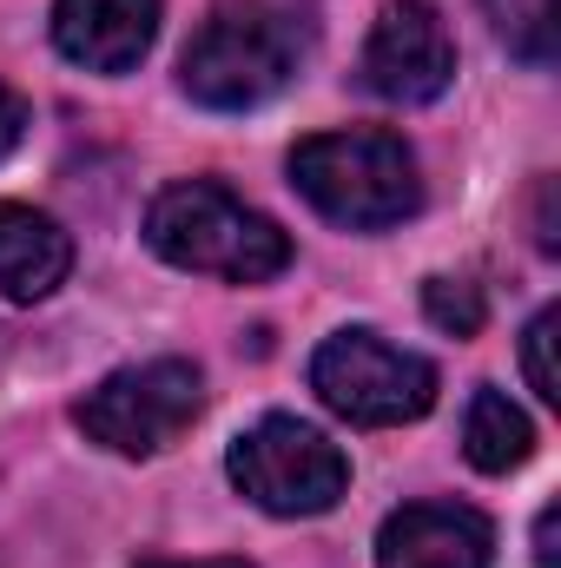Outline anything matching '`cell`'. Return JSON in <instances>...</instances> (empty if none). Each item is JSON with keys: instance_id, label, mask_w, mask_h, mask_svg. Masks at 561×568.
<instances>
[{"instance_id": "cell-15", "label": "cell", "mask_w": 561, "mask_h": 568, "mask_svg": "<svg viewBox=\"0 0 561 568\" xmlns=\"http://www.w3.org/2000/svg\"><path fill=\"white\" fill-rule=\"evenodd\" d=\"M27 120H33V113H27V100H20L13 87H0V159L27 140Z\"/></svg>"}, {"instance_id": "cell-8", "label": "cell", "mask_w": 561, "mask_h": 568, "mask_svg": "<svg viewBox=\"0 0 561 568\" xmlns=\"http://www.w3.org/2000/svg\"><path fill=\"white\" fill-rule=\"evenodd\" d=\"M496 523L469 503H404L377 529V568H489Z\"/></svg>"}, {"instance_id": "cell-13", "label": "cell", "mask_w": 561, "mask_h": 568, "mask_svg": "<svg viewBox=\"0 0 561 568\" xmlns=\"http://www.w3.org/2000/svg\"><path fill=\"white\" fill-rule=\"evenodd\" d=\"M422 311H429V324L449 331V337H476V331H482V291L469 278H429L422 284Z\"/></svg>"}, {"instance_id": "cell-9", "label": "cell", "mask_w": 561, "mask_h": 568, "mask_svg": "<svg viewBox=\"0 0 561 568\" xmlns=\"http://www.w3.org/2000/svg\"><path fill=\"white\" fill-rule=\"evenodd\" d=\"M159 40V0H53V47L86 73H133Z\"/></svg>"}, {"instance_id": "cell-5", "label": "cell", "mask_w": 561, "mask_h": 568, "mask_svg": "<svg viewBox=\"0 0 561 568\" xmlns=\"http://www.w3.org/2000/svg\"><path fill=\"white\" fill-rule=\"evenodd\" d=\"M225 476L265 516H290L297 523V516H330L344 503L350 456L304 417H258L225 449Z\"/></svg>"}, {"instance_id": "cell-16", "label": "cell", "mask_w": 561, "mask_h": 568, "mask_svg": "<svg viewBox=\"0 0 561 568\" xmlns=\"http://www.w3.org/2000/svg\"><path fill=\"white\" fill-rule=\"evenodd\" d=\"M555 529H561V509H555V503H549V509H542V523H536V562H542V568H561Z\"/></svg>"}, {"instance_id": "cell-6", "label": "cell", "mask_w": 561, "mask_h": 568, "mask_svg": "<svg viewBox=\"0 0 561 568\" xmlns=\"http://www.w3.org/2000/svg\"><path fill=\"white\" fill-rule=\"evenodd\" d=\"M198 417H205V377L185 357L126 364L73 404V424L86 429V443H100L113 456H159Z\"/></svg>"}, {"instance_id": "cell-1", "label": "cell", "mask_w": 561, "mask_h": 568, "mask_svg": "<svg viewBox=\"0 0 561 568\" xmlns=\"http://www.w3.org/2000/svg\"><path fill=\"white\" fill-rule=\"evenodd\" d=\"M145 245L198 278L225 284H265L290 265V232L278 219L252 212L238 192L218 179H178L145 205Z\"/></svg>"}, {"instance_id": "cell-2", "label": "cell", "mask_w": 561, "mask_h": 568, "mask_svg": "<svg viewBox=\"0 0 561 568\" xmlns=\"http://www.w3.org/2000/svg\"><path fill=\"white\" fill-rule=\"evenodd\" d=\"M290 185L304 205L344 232H390L422 212V172L404 133L384 126H344L290 145Z\"/></svg>"}, {"instance_id": "cell-12", "label": "cell", "mask_w": 561, "mask_h": 568, "mask_svg": "<svg viewBox=\"0 0 561 568\" xmlns=\"http://www.w3.org/2000/svg\"><path fill=\"white\" fill-rule=\"evenodd\" d=\"M496 33L522 53V60H549L555 53V0H489Z\"/></svg>"}, {"instance_id": "cell-7", "label": "cell", "mask_w": 561, "mask_h": 568, "mask_svg": "<svg viewBox=\"0 0 561 568\" xmlns=\"http://www.w3.org/2000/svg\"><path fill=\"white\" fill-rule=\"evenodd\" d=\"M456 80V40L429 0H390L364 40L357 87L390 100V106H429Z\"/></svg>"}, {"instance_id": "cell-14", "label": "cell", "mask_w": 561, "mask_h": 568, "mask_svg": "<svg viewBox=\"0 0 561 568\" xmlns=\"http://www.w3.org/2000/svg\"><path fill=\"white\" fill-rule=\"evenodd\" d=\"M555 331H561V311H536V324L522 331V371H529V390L542 404H561V377H555Z\"/></svg>"}, {"instance_id": "cell-4", "label": "cell", "mask_w": 561, "mask_h": 568, "mask_svg": "<svg viewBox=\"0 0 561 568\" xmlns=\"http://www.w3.org/2000/svg\"><path fill=\"white\" fill-rule=\"evenodd\" d=\"M310 390L344 424L397 429V424L429 417V404H436V364L422 351L390 344L384 331H337L310 357Z\"/></svg>"}, {"instance_id": "cell-10", "label": "cell", "mask_w": 561, "mask_h": 568, "mask_svg": "<svg viewBox=\"0 0 561 568\" xmlns=\"http://www.w3.org/2000/svg\"><path fill=\"white\" fill-rule=\"evenodd\" d=\"M73 272V239L60 219L33 212V205H7L0 199V297L13 304H40L53 297Z\"/></svg>"}, {"instance_id": "cell-11", "label": "cell", "mask_w": 561, "mask_h": 568, "mask_svg": "<svg viewBox=\"0 0 561 568\" xmlns=\"http://www.w3.org/2000/svg\"><path fill=\"white\" fill-rule=\"evenodd\" d=\"M462 456H469L482 476H509V469H522V463L536 456V424H529L496 384H482V390L469 397V410H462Z\"/></svg>"}, {"instance_id": "cell-3", "label": "cell", "mask_w": 561, "mask_h": 568, "mask_svg": "<svg viewBox=\"0 0 561 568\" xmlns=\"http://www.w3.org/2000/svg\"><path fill=\"white\" fill-rule=\"evenodd\" d=\"M310 53L304 20L278 0H232L218 7L178 60V87L205 106V113H252L265 100H278L297 80Z\"/></svg>"}, {"instance_id": "cell-17", "label": "cell", "mask_w": 561, "mask_h": 568, "mask_svg": "<svg viewBox=\"0 0 561 568\" xmlns=\"http://www.w3.org/2000/svg\"><path fill=\"white\" fill-rule=\"evenodd\" d=\"M140 568H252V562H140Z\"/></svg>"}]
</instances>
